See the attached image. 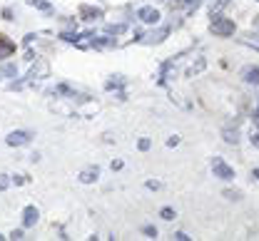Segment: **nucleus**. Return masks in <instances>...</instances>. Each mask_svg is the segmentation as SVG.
<instances>
[{
  "label": "nucleus",
  "mask_w": 259,
  "mask_h": 241,
  "mask_svg": "<svg viewBox=\"0 0 259 241\" xmlns=\"http://www.w3.org/2000/svg\"><path fill=\"white\" fill-rule=\"evenodd\" d=\"M137 149H140V152H147V149H150V139H147V137H142V139L137 142Z\"/></svg>",
  "instance_id": "393cba45"
},
{
  "label": "nucleus",
  "mask_w": 259,
  "mask_h": 241,
  "mask_svg": "<svg viewBox=\"0 0 259 241\" xmlns=\"http://www.w3.org/2000/svg\"><path fill=\"white\" fill-rule=\"evenodd\" d=\"M160 216L167 219V221H172V219H177V211L172 206H165V209H160Z\"/></svg>",
  "instance_id": "2eb2a0df"
},
{
  "label": "nucleus",
  "mask_w": 259,
  "mask_h": 241,
  "mask_svg": "<svg viewBox=\"0 0 259 241\" xmlns=\"http://www.w3.org/2000/svg\"><path fill=\"white\" fill-rule=\"evenodd\" d=\"M252 177H254V179L259 181V167H257V169H252Z\"/></svg>",
  "instance_id": "72a5a7b5"
},
{
  "label": "nucleus",
  "mask_w": 259,
  "mask_h": 241,
  "mask_svg": "<svg viewBox=\"0 0 259 241\" xmlns=\"http://www.w3.org/2000/svg\"><path fill=\"white\" fill-rule=\"evenodd\" d=\"M209 30H212V35H217V38H232V35L237 33V25L232 23V18H224V15L212 13Z\"/></svg>",
  "instance_id": "f257e3e1"
},
{
  "label": "nucleus",
  "mask_w": 259,
  "mask_h": 241,
  "mask_svg": "<svg viewBox=\"0 0 259 241\" xmlns=\"http://www.w3.org/2000/svg\"><path fill=\"white\" fill-rule=\"evenodd\" d=\"M142 231H145V236H150V239H155V236H157V229H155V226H145Z\"/></svg>",
  "instance_id": "bb28decb"
},
{
  "label": "nucleus",
  "mask_w": 259,
  "mask_h": 241,
  "mask_svg": "<svg viewBox=\"0 0 259 241\" xmlns=\"http://www.w3.org/2000/svg\"><path fill=\"white\" fill-rule=\"evenodd\" d=\"M242 43H244V45H252L254 50H259V35H249V38H244Z\"/></svg>",
  "instance_id": "6ab92c4d"
},
{
  "label": "nucleus",
  "mask_w": 259,
  "mask_h": 241,
  "mask_svg": "<svg viewBox=\"0 0 259 241\" xmlns=\"http://www.w3.org/2000/svg\"><path fill=\"white\" fill-rule=\"evenodd\" d=\"M38 75H48V65L45 62H38L35 67H30V72H28V77L33 80V77H38Z\"/></svg>",
  "instance_id": "4468645a"
},
{
  "label": "nucleus",
  "mask_w": 259,
  "mask_h": 241,
  "mask_svg": "<svg viewBox=\"0 0 259 241\" xmlns=\"http://www.w3.org/2000/svg\"><path fill=\"white\" fill-rule=\"evenodd\" d=\"M145 186H147V189H152V191H157L162 184H160V181H155V179H150V181H145Z\"/></svg>",
  "instance_id": "a878e982"
},
{
  "label": "nucleus",
  "mask_w": 259,
  "mask_h": 241,
  "mask_svg": "<svg viewBox=\"0 0 259 241\" xmlns=\"http://www.w3.org/2000/svg\"><path fill=\"white\" fill-rule=\"evenodd\" d=\"M242 80L247 82V85H259V67L254 65V67H244L242 70Z\"/></svg>",
  "instance_id": "9d476101"
},
{
  "label": "nucleus",
  "mask_w": 259,
  "mask_h": 241,
  "mask_svg": "<svg viewBox=\"0 0 259 241\" xmlns=\"http://www.w3.org/2000/svg\"><path fill=\"white\" fill-rule=\"evenodd\" d=\"M174 239H177V241H187V239H189V236H187V234H184V231H177V234H174Z\"/></svg>",
  "instance_id": "c756f323"
},
{
  "label": "nucleus",
  "mask_w": 259,
  "mask_h": 241,
  "mask_svg": "<svg viewBox=\"0 0 259 241\" xmlns=\"http://www.w3.org/2000/svg\"><path fill=\"white\" fill-rule=\"evenodd\" d=\"M254 28H257V30H259V15H257V18H254Z\"/></svg>",
  "instance_id": "f704fd0d"
},
{
  "label": "nucleus",
  "mask_w": 259,
  "mask_h": 241,
  "mask_svg": "<svg viewBox=\"0 0 259 241\" xmlns=\"http://www.w3.org/2000/svg\"><path fill=\"white\" fill-rule=\"evenodd\" d=\"M249 139H252V144H254V147H259V132H254Z\"/></svg>",
  "instance_id": "7c9ffc66"
},
{
  "label": "nucleus",
  "mask_w": 259,
  "mask_h": 241,
  "mask_svg": "<svg viewBox=\"0 0 259 241\" xmlns=\"http://www.w3.org/2000/svg\"><path fill=\"white\" fill-rule=\"evenodd\" d=\"M13 18H15V13L10 8H3V20H13Z\"/></svg>",
  "instance_id": "cd10ccee"
},
{
  "label": "nucleus",
  "mask_w": 259,
  "mask_h": 241,
  "mask_svg": "<svg viewBox=\"0 0 259 241\" xmlns=\"http://www.w3.org/2000/svg\"><path fill=\"white\" fill-rule=\"evenodd\" d=\"M10 181H13L15 186H23V184H28V181H30V177H25V174H15Z\"/></svg>",
  "instance_id": "a211bd4d"
},
{
  "label": "nucleus",
  "mask_w": 259,
  "mask_h": 241,
  "mask_svg": "<svg viewBox=\"0 0 259 241\" xmlns=\"http://www.w3.org/2000/svg\"><path fill=\"white\" fill-rule=\"evenodd\" d=\"M229 3V0H214V3H212V13H217V10H222L224 5Z\"/></svg>",
  "instance_id": "b1692460"
},
{
  "label": "nucleus",
  "mask_w": 259,
  "mask_h": 241,
  "mask_svg": "<svg viewBox=\"0 0 259 241\" xmlns=\"http://www.w3.org/2000/svg\"><path fill=\"white\" fill-rule=\"evenodd\" d=\"M97 177H100V167H85V169L78 174V179H80L83 184H92V181H97Z\"/></svg>",
  "instance_id": "6e6552de"
},
{
  "label": "nucleus",
  "mask_w": 259,
  "mask_h": 241,
  "mask_svg": "<svg viewBox=\"0 0 259 241\" xmlns=\"http://www.w3.org/2000/svg\"><path fill=\"white\" fill-rule=\"evenodd\" d=\"M127 85V80L122 77V75H112L107 82H105V90H120V87H125Z\"/></svg>",
  "instance_id": "9b49d317"
},
{
  "label": "nucleus",
  "mask_w": 259,
  "mask_h": 241,
  "mask_svg": "<svg viewBox=\"0 0 259 241\" xmlns=\"http://www.w3.org/2000/svg\"><path fill=\"white\" fill-rule=\"evenodd\" d=\"M222 196H227V199H234V201H239V199H242V191H237V189H224V191H222Z\"/></svg>",
  "instance_id": "dca6fc26"
},
{
  "label": "nucleus",
  "mask_w": 259,
  "mask_h": 241,
  "mask_svg": "<svg viewBox=\"0 0 259 241\" xmlns=\"http://www.w3.org/2000/svg\"><path fill=\"white\" fill-rule=\"evenodd\" d=\"M18 75V67L15 65H5L3 67V77H15Z\"/></svg>",
  "instance_id": "aec40b11"
},
{
  "label": "nucleus",
  "mask_w": 259,
  "mask_h": 241,
  "mask_svg": "<svg viewBox=\"0 0 259 241\" xmlns=\"http://www.w3.org/2000/svg\"><path fill=\"white\" fill-rule=\"evenodd\" d=\"M224 142H229V144H237V142H239L237 132H229V129H227V132H224Z\"/></svg>",
  "instance_id": "412c9836"
},
{
  "label": "nucleus",
  "mask_w": 259,
  "mask_h": 241,
  "mask_svg": "<svg viewBox=\"0 0 259 241\" xmlns=\"http://www.w3.org/2000/svg\"><path fill=\"white\" fill-rule=\"evenodd\" d=\"M38 219H40V211H38L33 204L23 209V226H25V229H33V226L38 224Z\"/></svg>",
  "instance_id": "423d86ee"
},
{
  "label": "nucleus",
  "mask_w": 259,
  "mask_h": 241,
  "mask_svg": "<svg viewBox=\"0 0 259 241\" xmlns=\"http://www.w3.org/2000/svg\"><path fill=\"white\" fill-rule=\"evenodd\" d=\"M0 77H3V70H0Z\"/></svg>",
  "instance_id": "c9c22d12"
},
{
  "label": "nucleus",
  "mask_w": 259,
  "mask_h": 241,
  "mask_svg": "<svg viewBox=\"0 0 259 241\" xmlns=\"http://www.w3.org/2000/svg\"><path fill=\"white\" fill-rule=\"evenodd\" d=\"M30 142H33V132H28V129H15L5 137L8 147H23V144H30Z\"/></svg>",
  "instance_id": "f03ea898"
},
{
  "label": "nucleus",
  "mask_w": 259,
  "mask_h": 241,
  "mask_svg": "<svg viewBox=\"0 0 259 241\" xmlns=\"http://www.w3.org/2000/svg\"><path fill=\"white\" fill-rule=\"evenodd\" d=\"M137 18H140L145 25H157V23H160V10H157V8L145 5V8H140V10H137Z\"/></svg>",
  "instance_id": "20e7f679"
},
{
  "label": "nucleus",
  "mask_w": 259,
  "mask_h": 241,
  "mask_svg": "<svg viewBox=\"0 0 259 241\" xmlns=\"http://www.w3.org/2000/svg\"><path fill=\"white\" fill-rule=\"evenodd\" d=\"M167 35H170V28H160V30H155V33H147V35L142 38V43H145V45H160V43H165Z\"/></svg>",
  "instance_id": "39448f33"
},
{
  "label": "nucleus",
  "mask_w": 259,
  "mask_h": 241,
  "mask_svg": "<svg viewBox=\"0 0 259 241\" xmlns=\"http://www.w3.org/2000/svg\"><path fill=\"white\" fill-rule=\"evenodd\" d=\"M212 172H214V177H219V179H224V181L234 179V169H232L224 159H219V157L212 159Z\"/></svg>",
  "instance_id": "7ed1b4c3"
},
{
  "label": "nucleus",
  "mask_w": 259,
  "mask_h": 241,
  "mask_svg": "<svg viewBox=\"0 0 259 241\" xmlns=\"http://www.w3.org/2000/svg\"><path fill=\"white\" fill-rule=\"evenodd\" d=\"M204 67H207V60H204V58H197V62H194V65L187 70V77H194V75H199Z\"/></svg>",
  "instance_id": "f8f14e48"
},
{
  "label": "nucleus",
  "mask_w": 259,
  "mask_h": 241,
  "mask_svg": "<svg viewBox=\"0 0 259 241\" xmlns=\"http://www.w3.org/2000/svg\"><path fill=\"white\" fill-rule=\"evenodd\" d=\"M60 38H63V40H65V43H78V38H80V35H78V33H75V30H73V33H70V30H65V33H63V35H60Z\"/></svg>",
  "instance_id": "f3484780"
},
{
  "label": "nucleus",
  "mask_w": 259,
  "mask_h": 241,
  "mask_svg": "<svg viewBox=\"0 0 259 241\" xmlns=\"http://www.w3.org/2000/svg\"><path fill=\"white\" fill-rule=\"evenodd\" d=\"M13 239H23V229H15L13 231Z\"/></svg>",
  "instance_id": "473e14b6"
},
{
  "label": "nucleus",
  "mask_w": 259,
  "mask_h": 241,
  "mask_svg": "<svg viewBox=\"0 0 259 241\" xmlns=\"http://www.w3.org/2000/svg\"><path fill=\"white\" fill-rule=\"evenodd\" d=\"M10 55H15V43H13L8 35L0 33V60H5V58H10Z\"/></svg>",
  "instance_id": "0eeeda50"
},
{
  "label": "nucleus",
  "mask_w": 259,
  "mask_h": 241,
  "mask_svg": "<svg viewBox=\"0 0 259 241\" xmlns=\"http://www.w3.org/2000/svg\"><path fill=\"white\" fill-rule=\"evenodd\" d=\"M177 144H179V137H170L167 139V147H177Z\"/></svg>",
  "instance_id": "c85d7f7f"
},
{
  "label": "nucleus",
  "mask_w": 259,
  "mask_h": 241,
  "mask_svg": "<svg viewBox=\"0 0 259 241\" xmlns=\"http://www.w3.org/2000/svg\"><path fill=\"white\" fill-rule=\"evenodd\" d=\"M80 18L83 20H100L102 18V10L100 8H92V5H80Z\"/></svg>",
  "instance_id": "1a4fd4ad"
},
{
  "label": "nucleus",
  "mask_w": 259,
  "mask_h": 241,
  "mask_svg": "<svg viewBox=\"0 0 259 241\" xmlns=\"http://www.w3.org/2000/svg\"><path fill=\"white\" fill-rule=\"evenodd\" d=\"M10 186V177L8 174H0V191H5Z\"/></svg>",
  "instance_id": "4be33fe9"
},
{
  "label": "nucleus",
  "mask_w": 259,
  "mask_h": 241,
  "mask_svg": "<svg viewBox=\"0 0 259 241\" xmlns=\"http://www.w3.org/2000/svg\"><path fill=\"white\" fill-rule=\"evenodd\" d=\"M107 33L110 35H120V33H125V25H107Z\"/></svg>",
  "instance_id": "5701e85b"
},
{
  "label": "nucleus",
  "mask_w": 259,
  "mask_h": 241,
  "mask_svg": "<svg viewBox=\"0 0 259 241\" xmlns=\"http://www.w3.org/2000/svg\"><path fill=\"white\" fill-rule=\"evenodd\" d=\"M112 169H115V172H120V169H122V162H120V159H115V162H112Z\"/></svg>",
  "instance_id": "2f4dec72"
},
{
  "label": "nucleus",
  "mask_w": 259,
  "mask_h": 241,
  "mask_svg": "<svg viewBox=\"0 0 259 241\" xmlns=\"http://www.w3.org/2000/svg\"><path fill=\"white\" fill-rule=\"evenodd\" d=\"M28 5H33V8H38L43 13H53V5L48 3V0H28Z\"/></svg>",
  "instance_id": "ddd939ff"
}]
</instances>
